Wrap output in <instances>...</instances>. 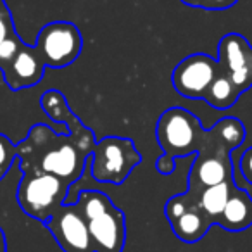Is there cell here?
<instances>
[{"mask_svg":"<svg viewBox=\"0 0 252 252\" xmlns=\"http://www.w3.org/2000/svg\"><path fill=\"white\" fill-rule=\"evenodd\" d=\"M0 252H7V240H5V233L2 228H0Z\"/></svg>","mask_w":252,"mask_h":252,"instance_id":"7402d4cb","label":"cell"},{"mask_svg":"<svg viewBox=\"0 0 252 252\" xmlns=\"http://www.w3.org/2000/svg\"><path fill=\"white\" fill-rule=\"evenodd\" d=\"M18 159V152H16V145L5 137L4 133H0V182L5 178L12 168V162Z\"/></svg>","mask_w":252,"mask_h":252,"instance_id":"e0dca14e","label":"cell"},{"mask_svg":"<svg viewBox=\"0 0 252 252\" xmlns=\"http://www.w3.org/2000/svg\"><path fill=\"white\" fill-rule=\"evenodd\" d=\"M142 162V154L133 140L105 137L98 140L90 156V175L98 183L121 185Z\"/></svg>","mask_w":252,"mask_h":252,"instance_id":"5b68a950","label":"cell"},{"mask_svg":"<svg viewBox=\"0 0 252 252\" xmlns=\"http://www.w3.org/2000/svg\"><path fill=\"white\" fill-rule=\"evenodd\" d=\"M47 67H66L80 57L83 36L76 25L69 21H54L40 30L33 45Z\"/></svg>","mask_w":252,"mask_h":252,"instance_id":"8992f818","label":"cell"},{"mask_svg":"<svg viewBox=\"0 0 252 252\" xmlns=\"http://www.w3.org/2000/svg\"><path fill=\"white\" fill-rule=\"evenodd\" d=\"M231 154H206L199 152L193 159L189 173V189L187 195L197 202L202 190L220 185L224 182H233V164Z\"/></svg>","mask_w":252,"mask_h":252,"instance_id":"8fae6325","label":"cell"},{"mask_svg":"<svg viewBox=\"0 0 252 252\" xmlns=\"http://www.w3.org/2000/svg\"><path fill=\"white\" fill-rule=\"evenodd\" d=\"M235 187H237L235 182H224V183H220V185H214V187H209V189L202 190V193L199 195L197 204H199L200 209L209 216L213 224H216L218 218L223 213L224 206H226L228 199H230Z\"/></svg>","mask_w":252,"mask_h":252,"instance_id":"2e32d148","label":"cell"},{"mask_svg":"<svg viewBox=\"0 0 252 252\" xmlns=\"http://www.w3.org/2000/svg\"><path fill=\"white\" fill-rule=\"evenodd\" d=\"M218 73H220L218 59L197 52L178 63V66L173 69L171 83L182 97L190 100H204V95Z\"/></svg>","mask_w":252,"mask_h":252,"instance_id":"52a82bcc","label":"cell"},{"mask_svg":"<svg viewBox=\"0 0 252 252\" xmlns=\"http://www.w3.org/2000/svg\"><path fill=\"white\" fill-rule=\"evenodd\" d=\"M45 63L35 47L23 43L11 63L2 69V74H4L5 85L12 92H19L38 85L45 74Z\"/></svg>","mask_w":252,"mask_h":252,"instance_id":"4fadbf2b","label":"cell"},{"mask_svg":"<svg viewBox=\"0 0 252 252\" xmlns=\"http://www.w3.org/2000/svg\"><path fill=\"white\" fill-rule=\"evenodd\" d=\"M220 69L244 94L252 87V45L238 33H228L218 43Z\"/></svg>","mask_w":252,"mask_h":252,"instance_id":"30bf717a","label":"cell"},{"mask_svg":"<svg viewBox=\"0 0 252 252\" xmlns=\"http://www.w3.org/2000/svg\"><path fill=\"white\" fill-rule=\"evenodd\" d=\"M216 224L228 231H244L252 226V197L244 189L235 187Z\"/></svg>","mask_w":252,"mask_h":252,"instance_id":"5bb4252c","label":"cell"},{"mask_svg":"<svg viewBox=\"0 0 252 252\" xmlns=\"http://www.w3.org/2000/svg\"><path fill=\"white\" fill-rule=\"evenodd\" d=\"M14 33L18 32H16L11 11H9L5 0H0V43L4 42L5 38H9V36H12Z\"/></svg>","mask_w":252,"mask_h":252,"instance_id":"d6986e66","label":"cell"},{"mask_svg":"<svg viewBox=\"0 0 252 252\" xmlns=\"http://www.w3.org/2000/svg\"><path fill=\"white\" fill-rule=\"evenodd\" d=\"M76 204L87 220L95 252H123L126 244V216L109 195L98 190H85Z\"/></svg>","mask_w":252,"mask_h":252,"instance_id":"3957f363","label":"cell"},{"mask_svg":"<svg viewBox=\"0 0 252 252\" xmlns=\"http://www.w3.org/2000/svg\"><path fill=\"white\" fill-rule=\"evenodd\" d=\"M69 183L47 173L25 171L18 185V204L26 216L45 223L64 206Z\"/></svg>","mask_w":252,"mask_h":252,"instance_id":"277c9868","label":"cell"},{"mask_svg":"<svg viewBox=\"0 0 252 252\" xmlns=\"http://www.w3.org/2000/svg\"><path fill=\"white\" fill-rule=\"evenodd\" d=\"M238 168H240V173L245 182H247L249 185H252V147L244 151L240 161H238Z\"/></svg>","mask_w":252,"mask_h":252,"instance_id":"44dd1931","label":"cell"},{"mask_svg":"<svg viewBox=\"0 0 252 252\" xmlns=\"http://www.w3.org/2000/svg\"><path fill=\"white\" fill-rule=\"evenodd\" d=\"M164 214L171 224L173 233L185 244L202 240L213 226L209 216L187 193L171 197L164 206Z\"/></svg>","mask_w":252,"mask_h":252,"instance_id":"9c48e42d","label":"cell"},{"mask_svg":"<svg viewBox=\"0 0 252 252\" xmlns=\"http://www.w3.org/2000/svg\"><path fill=\"white\" fill-rule=\"evenodd\" d=\"M156 138L162 156L156 161L161 175L175 171V161L200 152L207 140V130L195 114L183 107H169L159 116L156 125Z\"/></svg>","mask_w":252,"mask_h":252,"instance_id":"7a4b0ae2","label":"cell"},{"mask_svg":"<svg viewBox=\"0 0 252 252\" xmlns=\"http://www.w3.org/2000/svg\"><path fill=\"white\" fill-rule=\"evenodd\" d=\"M189 7L206 9V11H224L237 4L238 0H182Z\"/></svg>","mask_w":252,"mask_h":252,"instance_id":"ffe728a7","label":"cell"},{"mask_svg":"<svg viewBox=\"0 0 252 252\" xmlns=\"http://www.w3.org/2000/svg\"><path fill=\"white\" fill-rule=\"evenodd\" d=\"M16 152L23 173H47L69 185L81 178L90 158L69 133H56L42 123L32 126L28 137L16 145Z\"/></svg>","mask_w":252,"mask_h":252,"instance_id":"6da1fadb","label":"cell"},{"mask_svg":"<svg viewBox=\"0 0 252 252\" xmlns=\"http://www.w3.org/2000/svg\"><path fill=\"white\" fill-rule=\"evenodd\" d=\"M40 105H42L43 112H45L52 121L67 126V133L74 138V142L80 145L81 151L87 152L88 156H92L95 144H97L94 133L81 123V119H78L76 116H74V112L71 111L69 104H67L63 92L47 90L45 94L42 95V98H40Z\"/></svg>","mask_w":252,"mask_h":252,"instance_id":"7c38bea8","label":"cell"},{"mask_svg":"<svg viewBox=\"0 0 252 252\" xmlns=\"http://www.w3.org/2000/svg\"><path fill=\"white\" fill-rule=\"evenodd\" d=\"M23 43L25 42H23L18 33H14L12 36H9V38H5L4 42L0 43V71L11 63L12 57H14L16 54H18V50L23 47Z\"/></svg>","mask_w":252,"mask_h":252,"instance_id":"ac0fdd59","label":"cell"},{"mask_svg":"<svg viewBox=\"0 0 252 252\" xmlns=\"http://www.w3.org/2000/svg\"><path fill=\"white\" fill-rule=\"evenodd\" d=\"M43 224L63 252H95L87 220L78 204L61 206V209Z\"/></svg>","mask_w":252,"mask_h":252,"instance_id":"ba28073f","label":"cell"},{"mask_svg":"<svg viewBox=\"0 0 252 252\" xmlns=\"http://www.w3.org/2000/svg\"><path fill=\"white\" fill-rule=\"evenodd\" d=\"M240 95L242 92L237 88V85L220 69L218 76L214 78L211 87L207 88L206 95H204V100L211 107L218 109V111H224V109H230L238 100Z\"/></svg>","mask_w":252,"mask_h":252,"instance_id":"9a60e30c","label":"cell"}]
</instances>
